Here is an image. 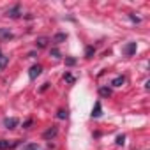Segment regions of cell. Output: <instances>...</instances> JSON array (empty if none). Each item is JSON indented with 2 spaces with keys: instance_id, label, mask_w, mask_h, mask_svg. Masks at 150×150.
<instances>
[{
  "instance_id": "obj_13",
  "label": "cell",
  "mask_w": 150,
  "mask_h": 150,
  "mask_svg": "<svg viewBox=\"0 0 150 150\" xmlns=\"http://www.w3.org/2000/svg\"><path fill=\"white\" fill-rule=\"evenodd\" d=\"M99 94H101L103 97H110V96H111V88H108V87H101V88H99Z\"/></svg>"
},
{
  "instance_id": "obj_10",
  "label": "cell",
  "mask_w": 150,
  "mask_h": 150,
  "mask_svg": "<svg viewBox=\"0 0 150 150\" xmlns=\"http://www.w3.org/2000/svg\"><path fill=\"white\" fill-rule=\"evenodd\" d=\"M13 32H9L7 28H0V39H11Z\"/></svg>"
},
{
  "instance_id": "obj_19",
  "label": "cell",
  "mask_w": 150,
  "mask_h": 150,
  "mask_svg": "<svg viewBox=\"0 0 150 150\" xmlns=\"http://www.w3.org/2000/svg\"><path fill=\"white\" fill-rule=\"evenodd\" d=\"M74 64H76V60H74V58H67V65H74Z\"/></svg>"
},
{
  "instance_id": "obj_11",
  "label": "cell",
  "mask_w": 150,
  "mask_h": 150,
  "mask_svg": "<svg viewBox=\"0 0 150 150\" xmlns=\"http://www.w3.org/2000/svg\"><path fill=\"white\" fill-rule=\"evenodd\" d=\"M21 150H42L37 143H27V145H23V148Z\"/></svg>"
},
{
  "instance_id": "obj_14",
  "label": "cell",
  "mask_w": 150,
  "mask_h": 150,
  "mask_svg": "<svg viewBox=\"0 0 150 150\" xmlns=\"http://www.w3.org/2000/svg\"><path fill=\"white\" fill-rule=\"evenodd\" d=\"M67 39V34H57L55 37H53V42H62V41H65Z\"/></svg>"
},
{
  "instance_id": "obj_2",
  "label": "cell",
  "mask_w": 150,
  "mask_h": 150,
  "mask_svg": "<svg viewBox=\"0 0 150 150\" xmlns=\"http://www.w3.org/2000/svg\"><path fill=\"white\" fill-rule=\"evenodd\" d=\"M41 72H42V67L41 65H32L30 71H28V76H30V80H35Z\"/></svg>"
},
{
  "instance_id": "obj_9",
  "label": "cell",
  "mask_w": 150,
  "mask_h": 150,
  "mask_svg": "<svg viewBox=\"0 0 150 150\" xmlns=\"http://www.w3.org/2000/svg\"><path fill=\"white\" fill-rule=\"evenodd\" d=\"M7 64H9V57H6V55L0 53V71H4L7 67Z\"/></svg>"
},
{
  "instance_id": "obj_12",
  "label": "cell",
  "mask_w": 150,
  "mask_h": 150,
  "mask_svg": "<svg viewBox=\"0 0 150 150\" xmlns=\"http://www.w3.org/2000/svg\"><path fill=\"white\" fill-rule=\"evenodd\" d=\"M124 81H125V78H124V76H117V78L111 81V85H113V87H122V85H124Z\"/></svg>"
},
{
  "instance_id": "obj_15",
  "label": "cell",
  "mask_w": 150,
  "mask_h": 150,
  "mask_svg": "<svg viewBox=\"0 0 150 150\" xmlns=\"http://www.w3.org/2000/svg\"><path fill=\"white\" fill-rule=\"evenodd\" d=\"M94 53H96V48H94V46H88V48H87V51H85V57H87V58H90Z\"/></svg>"
},
{
  "instance_id": "obj_5",
  "label": "cell",
  "mask_w": 150,
  "mask_h": 150,
  "mask_svg": "<svg viewBox=\"0 0 150 150\" xmlns=\"http://www.w3.org/2000/svg\"><path fill=\"white\" fill-rule=\"evenodd\" d=\"M18 141H7V139H0V150H7V148H13L16 146Z\"/></svg>"
},
{
  "instance_id": "obj_20",
  "label": "cell",
  "mask_w": 150,
  "mask_h": 150,
  "mask_svg": "<svg viewBox=\"0 0 150 150\" xmlns=\"http://www.w3.org/2000/svg\"><path fill=\"white\" fill-rule=\"evenodd\" d=\"M51 55H53V57H60V53H58V50H51Z\"/></svg>"
},
{
  "instance_id": "obj_1",
  "label": "cell",
  "mask_w": 150,
  "mask_h": 150,
  "mask_svg": "<svg viewBox=\"0 0 150 150\" xmlns=\"http://www.w3.org/2000/svg\"><path fill=\"white\" fill-rule=\"evenodd\" d=\"M122 51H124V55H125V57H132V55L136 53V42H127V44L124 46V50H122Z\"/></svg>"
},
{
  "instance_id": "obj_18",
  "label": "cell",
  "mask_w": 150,
  "mask_h": 150,
  "mask_svg": "<svg viewBox=\"0 0 150 150\" xmlns=\"http://www.w3.org/2000/svg\"><path fill=\"white\" fill-rule=\"evenodd\" d=\"M124 141H125V136H118L117 138V145H124Z\"/></svg>"
},
{
  "instance_id": "obj_3",
  "label": "cell",
  "mask_w": 150,
  "mask_h": 150,
  "mask_svg": "<svg viewBox=\"0 0 150 150\" xmlns=\"http://www.w3.org/2000/svg\"><path fill=\"white\" fill-rule=\"evenodd\" d=\"M18 124H20V120H18V118H14V117H11V118L7 117V118L4 120V127H6V129H14Z\"/></svg>"
},
{
  "instance_id": "obj_16",
  "label": "cell",
  "mask_w": 150,
  "mask_h": 150,
  "mask_svg": "<svg viewBox=\"0 0 150 150\" xmlns=\"http://www.w3.org/2000/svg\"><path fill=\"white\" fill-rule=\"evenodd\" d=\"M57 117H58L60 120H64V118H67V111H65V110H58V113H57Z\"/></svg>"
},
{
  "instance_id": "obj_17",
  "label": "cell",
  "mask_w": 150,
  "mask_h": 150,
  "mask_svg": "<svg viewBox=\"0 0 150 150\" xmlns=\"http://www.w3.org/2000/svg\"><path fill=\"white\" fill-rule=\"evenodd\" d=\"M64 78H65V81H69V83H74V76H72V74H69V72H67Z\"/></svg>"
},
{
  "instance_id": "obj_7",
  "label": "cell",
  "mask_w": 150,
  "mask_h": 150,
  "mask_svg": "<svg viewBox=\"0 0 150 150\" xmlns=\"http://www.w3.org/2000/svg\"><path fill=\"white\" fill-rule=\"evenodd\" d=\"M48 42H50V39H48V37H37L35 46H37V48H46V46H48Z\"/></svg>"
},
{
  "instance_id": "obj_4",
  "label": "cell",
  "mask_w": 150,
  "mask_h": 150,
  "mask_svg": "<svg viewBox=\"0 0 150 150\" xmlns=\"http://www.w3.org/2000/svg\"><path fill=\"white\" fill-rule=\"evenodd\" d=\"M20 14H21V6H14L13 9L7 11V16L9 18H20Z\"/></svg>"
},
{
  "instance_id": "obj_6",
  "label": "cell",
  "mask_w": 150,
  "mask_h": 150,
  "mask_svg": "<svg viewBox=\"0 0 150 150\" xmlns=\"http://www.w3.org/2000/svg\"><path fill=\"white\" fill-rule=\"evenodd\" d=\"M57 132H58V131H57V127H50V129L42 134V138H44V139H51V138H55V136H57Z\"/></svg>"
},
{
  "instance_id": "obj_21",
  "label": "cell",
  "mask_w": 150,
  "mask_h": 150,
  "mask_svg": "<svg viewBox=\"0 0 150 150\" xmlns=\"http://www.w3.org/2000/svg\"><path fill=\"white\" fill-rule=\"evenodd\" d=\"M30 125H32V120H27V122H25V129H28Z\"/></svg>"
},
{
  "instance_id": "obj_8",
  "label": "cell",
  "mask_w": 150,
  "mask_h": 150,
  "mask_svg": "<svg viewBox=\"0 0 150 150\" xmlns=\"http://www.w3.org/2000/svg\"><path fill=\"white\" fill-rule=\"evenodd\" d=\"M101 111H103V106H101V103L97 101L96 104H94V110H92V117H101Z\"/></svg>"
}]
</instances>
